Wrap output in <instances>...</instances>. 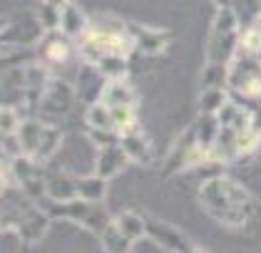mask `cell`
<instances>
[{
  "instance_id": "obj_1",
  "label": "cell",
  "mask_w": 261,
  "mask_h": 253,
  "mask_svg": "<svg viewBox=\"0 0 261 253\" xmlns=\"http://www.w3.org/2000/svg\"><path fill=\"white\" fill-rule=\"evenodd\" d=\"M199 206L226 229H241L254 211V199L231 176H212L199 186Z\"/></svg>"
},
{
  "instance_id": "obj_2",
  "label": "cell",
  "mask_w": 261,
  "mask_h": 253,
  "mask_svg": "<svg viewBox=\"0 0 261 253\" xmlns=\"http://www.w3.org/2000/svg\"><path fill=\"white\" fill-rule=\"evenodd\" d=\"M77 47H80L82 60L87 65H95L97 60L107 58V55L127 58L135 50V40H132L127 22L112 18V15H105L87 25V30L77 38Z\"/></svg>"
},
{
  "instance_id": "obj_3",
  "label": "cell",
  "mask_w": 261,
  "mask_h": 253,
  "mask_svg": "<svg viewBox=\"0 0 261 253\" xmlns=\"http://www.w3.org/2000/svg\"><path fill=\"white\" fill-rule=\"evenodd\" d=\"M239 15L237 10L221 5L217 18L212 22V33L206 40V62H221L229 65L237 50H239Z\"/></svg>"
},
{
  "instance_id": "obj_4",
  "label": "cell",
  "mask_w": 261,
  "mask_h": 253,
  "mask_svg": "<svg viewBox=\"0 0 261 253\" xmlns=\"http://www.w3.org/2000/svg\"><path fill=\"white\" fill-rule=\"evenodd\" d=\"M47 214L53 218H67L72 223H77L82 229L92 231L100 236L107 226H110V214L105 211V206L97 201H85V199H72L67 204H53L47 209Z\"/></svg>"
},
{
  "instance_id": "obj_5",
  "label": "cell",
  "mask_w": 261,
  "mask_h": 253,
  "mask_svg": "<svg viewBox=\"0 0 261 253\" xmlns=\"http://www.w3.org/2000/svg\"><path fill=\"white\" fill-rule=\"evenodd\" d=\"M10 174L15 179V184L22 189V194L33 201H40L47 196V176L40 174V166L35 164L33 156H15L10 159Z\"/></svg>"
},
{
  "instance_id": "obj_6",
  "label": "cell",
  "mask_w": 261,
  "mask_h": 253,
  "mask_svg": "<svg viewBox=\"0 0 261 253\" xmlns=\"http://www.w3.org/2000/svg\"><path fill=\"white\" fill-rule=\"evenodd\" d=\"M147 218V238H152L162 251L167 253H187L194 243L192 238L184 234L181 229H177L174 223H167L162 218H154V216H144Z\"/></svg>"
},
{
  "instance_id": "obj_7",
  "label": "cell",
  "mask_w": 261,
  "mask_h": 253,
  "mask_svg": "<svg viewBox=\"0 0 261 253\" xmlns=\"http://www.w3.org/2000/svg\"><path fill=\"white\" fill-rule=\"evenodd\" d=\"M75 104V90L65 79L50 77L45 92L40 97V109L47 115H67Z\"/></svg>"
},
{
  "instance_id": "obj_8",
  "label": "cell",
  "mask_w": 261,
  "mask_h": 253,
  "mask_svg": "<svg viewBox=\"0 0 261 253\" xmlns=\"http://www.w3.org/2000/svg\"><path fill=\"white\" fill-rule=\"evenodd\" d=\"M127 27L135 40V50H140L142 55H162L172 42L169 30H157V27H147V25H137V22H127Z\"/></svg>"
},
{
  "instance_id": "obj_9",
  "label": "cell",
  "mask_w": 261,
  "mask_h": 253,
  "mask_svg": "<svg viewBox=\"0 0 261 253\" xmlns=\"http://www.w3.org/2000/svg\"><path fill=\"white\" fill-rule=\"evenodd\" d=\"M38 55L47 65H62V62H67L72 58V38H67L60 30L45 33V40L38 47Z\"/></svg>"
},
{
  "instance_id": "obj_10",
  "label": "cell",
  "mask_w": 261,
  "mask_h": 253,
  "mask_svg": "<svg viewBox=\"0 0 261 253\" xmlns=\"http://www.w3.org/2000/svg\"><path fill=\"white\" fill-rule=\"evenodd\" d=\"M127 164H129V156L124 152V147L120 142H115V144L100 147V154H97V161H95V174L110 181L112 176L124 172Z\"/></svg>"
},
{
  "instance_id": "obj_11",
  "label": "cell",
  "mask_w": 261,
  "mask_h": 253,
  "mask_svg": "<svg viewBox=\"0 0 261 253\" xmlns=\"http://www.w3.org/2000/svg\"><path fill=\"white\" fill-rule=\"evenodd\" d=\"M50 218H53V216L47 214V211H40V209L28 211V214L15 223L18 231H20V236H22V241H25L28 246L42 241V238L47 236V229H50Z\"/></svg>"
},
{
  "instance_id": "obj_12",
  "label": "cell",
  "mask_w": 261,
  "mask_h": 253,
  "mask_svg": "<svg viewBox=\"0 0 261 253\" xmlns=\"http://www.w3.org/2000/svg\"><path fill=\"white\" fill-rule=\"evenodd\" d=\"M120 144L124 147V152H127V156H129V161H137V164H142V166H147V164L154 161V149H152L149 139L142 134L140 129L124 134L120 139Z\"/></svg>"
},
{
  "instance_id": "obj_13",
  "label": "cell",
  "mask_w": 261,
  "mask_h": 253,
  "mask_svg": "<svg viewBox=\"0 0 261 253\" xmlns=\"http://www.w3.org/2000/svg\"><path fill=\"white\" fill-rule=\"evenodd\" d=\"M42 132H45V124H42L40 119L35 117H28L20 122V129H18V147H20V152L25 156H33L38 154V147H40V139H42Z\"/></svg>"
},
{
  "instance_id": "obj_14",
  "label": "cell",
  "mask_w": 261,
  "mask_h": 253,
  "mask_svg": "<svg viewBox=\"0 0 261 253\" xmlns=\"http://www.w3.org/2000/svg\"><path fill=\"white\" fill-rule=\"evenodd\" d=\"M100 102L107 107H135L137 104V95L135 90L127 85V79H112L102 87Z\"/></svg>"
},
{
  "instance_id": "obj_15",
  "label": "cell",
  "mask_w": 261,
  "mask_h": 253,
  "mask_svg": "<svg viewBox=\"0 0 261 253\" xmlns=\"http://www.w3.org/2000/svg\"><path fill=\"white\" fill-rule=\"evenodd\" d=\"M87 25H90V20L75 5V0L62 3L60 5V33H65L67 38H80L82 33L87 30Z\"/></svg>"
},
{
  "instance_id": "obj_16",
  "label": "cell",
  "mask_w": 261,
  "mask_h": 253,
  "mask_svg": "<svg viewBox=\"0 0 261 253\" xmlns=\"http://www.w3.org/2000/svg\"><path fill=\"white\" fill-rule=\"evenodd\" d=\"M47 199L53 204H67V201L77 199V181H75V176H67V174L47 176Z\"/></svg>"
},
{
  "instance_id": "obj_17",
  "label": "cell",
  "mask_w": 261,
  "mask_h": 253,
  "mask_svg": "<svg viewBox=\"0 0 261 253\" xmlns=\"http://www.w3.org/2000/svg\"><path fill=\"white\" fill-rule=\"evenodd\" d=\"M100 77H105L107 82L112 79H127V72H129V65H127V58H120V55H107V58L97 60L95 65H90Z\"/></svg>"
},
{
  "instance_id": "obj_18",
  "label": "cell",
  "mask_w": 261,
  "mask_h": 253,
  "mask_svg": "<svg viewBox=\"0 0 261 253\" xmlns=\"http://www.w3.org/2000/svg\"><path fill=\"white\" fill-rule=\"evenodd\" d=\"M75 181H77V199L102 204V199L107 194V179L92 174V176H75Z\"/></svg>"
},
{
  "instance_id": "obj_19",
  "label": "cell",
  "mask_w": 261,
  "mask_h": 253,
  "mask_svg": "<svg viewBox=\"0 0 261 253\" xmlns=\"http://www.w3.org/2000/svg\"><path fill=\"white\" fill-rule=\"evenodd\" d=\"M112 221H115V226H117L129 241H140V238L147 236V218L140 214H135V211H122V214L117 216V218H112Z\"/></svg>"
},
{
  "instance_id": "obj_20",
  "label": "cell",
  "mask_w": 261,
  "mask_h": 253,
  "mask_svg": "<svg viewBox=\"0 0 261 253\" xmlns=\"http://www.w3.org/2000/svg\"><path fill=\"white\" fill-rule=\"evenodd\" d=\"M229 102L226 97V87H209V90H201L199 92V115H209V117H217L219 109Z\"/></svg>"
},
{
  "instance_id": "obj_21",
  "label": "cell",
  "mask_w": 261,
  "mask_h": 253,
  "mask_svg": "<svg viewBox=\"0 0 261 253\" xmlns=\"http://www.w3.org/2000/svg\"><path fill=\"white\" fill-rule=\"evenodd\" d=\"M100 241H102L105 253H129L132 243H135V241H129V238L115 226V221H110V226L100 234Z\"/></svg>"
},
{
  "instance_id": "obj_22",
  "label": "cell",
  "mask_w": 261,
  "mask_h": 253,
  "mask_svg": "<svg viewBox=\"0 0 261 253\" xmlns=\"http://www.w3.org/2000/svg\"><path fill=\"white\" fill-rule=\"evenodd\" d=\"M229 85V65L221 62H206L204 72L199 79V90H209V87H226Z\"/></svg>"
},
{
  "instance_id": "obj_23",
  "label": "cell",
  "mask_w": 261,
  "mask_h": 253,
  "mask_svg": "<svg viewBox=\"0 0 261 253\" xmlns=\"http://www.w3.org/2000/svg\"><path fill=\"white\" fill-rule=\"evenodd\" d=\"M239 50L244 55H251V58L261 60V18H256L239 38Z\"/></svg>"
},
{
  "instance_id": "obj_24",
  "label": "cell",
  "mask_w": 261,
  "mask_h": 253,
  "mask_svg": "<svg viewBox=\"0 0 261 253\" xmlns=\"http://www.w3.org/2000/svg\"><path fill=\"white\" fill-rule=\"evenodd\" d=\"M60 147H62V132L58 127H47V124H45V132H42V139H40V147H38L35 159H38V161H47V159H53V156L58 154Z\"/></svg>"
},
{
  "instance_id": "obj_25",
  "label": "cell",
  "mask_w": 261,
  "mask_h": 253,
  "mask_svg": "<svg viewBox=\"0 0 261 253\" xmlns=\"http://www.w3.org/2000/svg\"><path fill=\"white\" fill-rule=\"evenodd\" d=\"M87 127L90 129H100V132H115V124H112V112L107 104H102L100 99L87 109Z\"/></svg>"
},
{
  "instance_id": "obj_26",
  "label": "cell",
  "mask_w": 261,
  "mask_h": 253,
  "mask_svg": "<svg viewBox=\"0 0 261 253\" xmlns=\"http://www.w3.org/2000/svg\"><path fill=\"white\" fill-rule=\"evenodd\" d=\"M112 112V124H115V132L120 136L129 134L137 129V115H135V107H110Z\"/></svg>"
},
{
  "instance_id": "obj_27",
  "label": "cell",
  "mask_w": 261,
  "mask_h": 253,
  "mask_svg": "<svg viewBox=\"0 0 261 253\" xmlns=\"http://www.w3.org/2000/svg\"><path fill=\"white\" fill-rule=\"evenodd\" d=\"M35 18H38L40 30H45V33L60 30V5H53V3H45V0H42Z\"/></svg>"
},
{
  "instance_id": "obj_28",
  "label": "cell",
  "mask_w": 261,
  "mask_h": 253,
  "mask_svg": "<svg viewBox=\"0 0 261 253\" xmlns=\"http://www.w3.org/2000/svg\"><path fill=\"white\" fill-rule=\"evenodd\" d=\"M25 246L18 226H0V253H22Z\"/></svg>"
},
{
  "instance_id": "obj_29",
  "label": "cell",
  "mask_w": 261,
  "mask_h": 253,
  "mask_svg": "<svg viewBox=\"0 0 261 253\" xmlns=\"http://www.w3.org/2000/svg\"><path fill=\"white\" fill-rule=\"evenodd\" d=\"M20 122L22 119L15 107H0V136H15Z\"/></svg>"
},
{
  "instance_id": "obj_30",
  "label": "cell",
  "mask_w": 261,
  "mask_h": 253,
  "mask_svg": "<svg viewBox=\"0 0 261 253\" xmlns=\"http://www.w3.org/2000/svg\"><path fill=\"white\" fill-rule=\"evenodd\" d=\"M10 176H13V174H10V169H5V166L0 164V194L8 189V181H10Z\"/></svg>"
},
{
  "instance_id": "obj_31",
  "label": "cell",
  "mask_w": 261,
  "mask_h": 253,
  "mask_svg": "<svg viewBox=\"0 0 261 253\" xmlns=\"http://www.w3.org/2000/svg\"><path fill=\"white\" fill-rule=\"evenodd\" d=\"M8 27H10V20L5 18V15H0V35H3V33L8 30Z\"/></svg>"
},
{
  "instance_id": "obj_32",
  "label": "cell",
  "mask_w": 261,
  "mask_h": 253,
  "mask_svg": "<svg viewBox=\"0 0 261 253\" xmlns=\"http://www.w3.org/2000/svg\"><path fill=\"white\" fill-rule=\"evenodd\" d=\"M10 62H13V60H10V58H5V55H0V72H3V70H5V67H8Z\"/></svg>"
},
{
  "instance_id": "obj_33",
  "label": "cell",
  "mask_w": 261,
  "mask_h": 253,
  "mask_svg": "<svg viewBox=\"0 0 261 253\" xmlns=\"http://www.w3.org/2000/svg\"><path fill=\"white\" fill-rule=\"evenodd\" d=\"M187 253H212V251H206V248H201V246H192Z\"/></svg>"
},
{
  "instance_id": "obj_34",
  "label": "cell",
  "mask_w": 261,
  "mask_h": 253,
  "mask_svg": "<svg viewBox=\"0 0 261 253\" xmlns=\"http://www.w3.org/2000/svg\"><path fill=\"white\" fill-rule=\"evenodd\" d=\"M45 3H53V5H62V3H67V0H45Z\"/></svg>"
},
{
  "instance_id": "obj_35",
  "label": "cell",
  "mask_w": 261,
  "mask_h": 253,
  "mask_svg": "<svg viewBox=\"0 0 261 253\" xmlns=\"http://www.w3.org/2000/svg\"><path fill=\"white\" fill-rule=\"evenodd\" d=\"M0 156H3V147H0Z\"/></svg>"
}]
</instances>
